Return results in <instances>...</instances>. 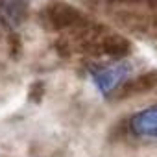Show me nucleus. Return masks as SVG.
<instances>
[{"label":"nucleus","mask_w":157,"mask_h":157,"mask_svg":"<svg viewBox=\"0 0 157 157\" xmlns=\"http://www.w3.org/2000/svg\"><path fill=\"white\" fill-rule=\"evenodd\" d=\"M131 135L139 137V139H150V140H157V105L146 107L139 113H135L129 118L128 124Z\"/></svg>","instance_id":"4"},{"label":"nucleus","mask_w":157,"mask_h":157,"mask_svg":"<svg viewBox=\"0 0 157 157\" xmlns=\"http://www.w3.org/2000/svg\"><path fill=\"white\" fill-rule=\"evenodd\" d=\"M43 93H44V83L43 82H35L32 85V89H30V100L32 102H41Z\"/></svg>","instance_id":"5"},{"label":"nucleus","mask_w":157,"mask_h":157,"mask_svg":"<svg viewBox=\"0 0 157 157\" xmlns=\"http://www.w3.org/2000/svg\"><path fill=\"white\" fill-rule=\"evenodd\" d=\"M41 19L46 28L56 30V32L80 28L83 24L82 11L68 2H63V0H50L48 4H44L41 11Z\"/></svg>","instance_id":"1"},{"label":"nucleus","mask_w":157,"mask_h":157,"mask_svg":"<svg viewBox=\"0 0 157 157\" xmlns=\"http://www.w3.org/2000/svg\"><path fill=\"white\" fill-rule=\"evenodd\" d=\"M129 74H131V65L124 59H117L115 63L107 65H96L91 68L93 83L104 96L115 94L117 89L129 78Z\"/></svg>","instance_id":"2"},{"label":"nucleus","mask_w":157,"mask_h":157,"mask_svg":"<svg viewBox=\"0 0 157 157\" xmlns=\"http://www.w3.org/2000/svg\"><path fill=\"white\" fill-rule=\"evenodd\" d=\"M157 87V70H148L142 72L135 78H128V80L117 89L115 98L117 100H126V98H133L144 93H150Z\"/></svg>","instance_id":"3"},{"label":"nucleus","mask_w":157,"mask_h":157,"mask_svg":"<svg viewBox=\"0 0 157 157\" xmlns=\"http://www.w3.org/2000/svg\"><path fill=\"white\" fill-rule=\"evenodd\" d=\"M10 50H11L13 57H17L19 52H21V39H19V35H15V33L10 35Z\"/></svg>","instance_id":"6"}]
</instances>
